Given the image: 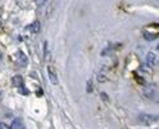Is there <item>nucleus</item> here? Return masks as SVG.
<instances>
[{
	"label": "nucleus",
	"mask_w": 159,
	"mask_h": 129,
	"mask_svg": "<svg viewBox=\"0 0 159 129\" xmlns=\"http://www.w3.org/2000/svg\"><path fill=\"white\" fill-rule=\"evenodd\" d=\"M155 62H157V58H155L154 52H149L145 58V65H148L149 67H153L155 65Z\"/></svg>",
	"instance_id": "20e7f679"
},
{
	"label": "nucleus",
	"mask_w": 159,
	"mask_h": 129,
	"mask_svg": "<svg viewBox=\"0 0 159 129\" xmlns=\"http://www.w3.org/2000/svg\"><path fill=\"white\" fill-rule=\"evenodd\" d=\"M44 58L45 59L49 58V44H48V41L44 43Z\"/></svg>",
	"instance_id": "9d476101"
},
{
	"label": "nucleus",
	"mask_w": 159,
	"mask_h": 129,
	"mask_svg": "<svg viewBox=\"0 0 159 129\" xmlns=\"http://www.w3.org/2000/svg\"><path fill=\"white\" fill-rule=\"evenodd\" d=\"M17 58H18L19 63H21L22 66H26V65H27V57H26V54H25L22 50H18V52H17Z\"/></svg>",
	"instance_id": "6e6552de"
},
{
	"label": "nucleus",
	"mask_w": 159,
	"mask_h": 129,
	"mask_svg": "<svg viewBox=\"0 0 159 129\" xmlns=\"http://www.w3.org/2000/svg\"><path fill=\"white\" fill-rule=\"evenodd\" d=\"M105 80H107V72H105L104 70H101L100 72H97V81L104 83Z\"/></svg>",
	"instance_id": "1a4fd4ad"
},
{
	"label": "nucleus",
	"mask_w": 159,
	"mask_h": 129,
	"mask_svg": "<svg viewBox=\"0 0 159 129\" xmlns=\"http://www.w3.org/2000/svg\"><path fill=\"white\" fill-rule=\"evenodd\" d=\"M94 90V85H93V80H89L87 84H86V92L87 93H93Z\"/></svg>",
	"instance_id": "9b49d317"
},
{
	"label": "nucleus",
	"mask_w": 159,
	"mask_h": 129,
	"mask_svg": "<svg viewBox=\"0 0 159 129\" xmlns=\"http://www.w3.org/2000/svg\"><path fill=\"white\" fill-rule=\"evenodd\" d=\"M48 76L49 80L53 85H57L58 84V75H57V70L54 69L53 66H48Z\"/></svg>",
	"instance_id": "f03ea898"
},
{
	"label": "nucleus",
	"mask_w": 159,
	"mask_h": 129,
	"mask_svg": "<svg viewBox=\"0 0 159 129\" xmlns=\"http://www.w3.org/2000/svg\"><path fill=\"white\" fill-rule=\"evenodd\" d=\"M158 103H159V97H158Z\"/></svg>",
	"instance_id": "dca6fc26"
},
{
	"label": "nucleus",
	"mask_w": 159,
	"mask_h": 129,
	"mask_svg": "<svg viewBox=\"0 0 159 129\" xmlns=\"http://www.w3.org/2000/svg\"><path fill=\"white\" fill-rule=\"evenodd\" d=\"M137 121L141 125L150 127L159 121V115H153V114H140L137 116Z\"/></svg>",
	"instance_id": "f257e3e1"
},
{
	"label": "nucleus",
	"mask_w": 159,
	"mask_h": 129,
	"mask_svg": "<svg viewBox=\"0 0 159 129\" xmlns=\"http://www.w3.org/2000/svg\"><path fill=\"white\" fill-rule=\"evenodd\" d=\"M19 90L22 92V94H23V96H27V94H28V90H27L25 87H21V88H19Z\"/></svg>",
	"instance_id": "f8f14e48"
},
{
	"label": "nucleus",
	"mask_w": 159,
	"mask_h": 129,
	"mask_svg": "<svg viewBox=\"0 0 159 129\" xmlns=\"http://www.w3.org/2000/svg\"><path fill=\"white\" fill-rule=\"evenodd\" d=\"M157 50H159V43H158V45H157Z\"/></svg>",
	"instance_id": "4468645a"
},
{
	"label": "nucleus",
	"mask_w": 159,
	"mask_h": 129,
	"mask_svg": "<svg viewBox=\"0 0 159 129\" xmlns=\"http://www.w3.org/2000/svg\"><path fill=\"white\" fill-rule=\"evenodd\" d=\"M12 83H13V85L21 88V87H23V78H22L21 75H16V76H13Z\"/></svg>",
	"instance_id": "0eeeda50"
},
{
	"label": "nucleus",
	"mask_w": 159,
	"mask_h": 129,
	"mask_svg": "<svg viewBox=\"0 0 159 129\" xmlns=\"http://www.w3.org/2000/svg\"><path fill=\"white\" fill-rule=\"evenodd\" d=\"M100 96H101V98H103V100H104V101H108V96H107V94H105L104 92H101V94H100Z\"/></svg>",
	"instance_id": "ddd939ff"
},
{
	"label": "nucleus",
	"mask_w": 159,
	"mask_h": 129,
	"mask_svg": "<svg viewBox=\"0 0 159 129\" xmlns=\"http://www.w3.org/2000/svg\"><path fill=\"white\" fill-rule=\"evenodd\" d=\"M144 96L146 98H153L155 94V85L154 84H148L145 88H144Z\"/></svg>",
	"instance_id": "7ed1b4c3"
},
{
	"label": "nucleus",
	"mask_w": 159,
	"mask_h": 129,
	"mask_svg": "<svg viewBox=\"0 0 159 129\" xmlns=\"http://www.w3.org/2000/svg\"><path fill=\"white\" fill-rule=\"evenodd\" d=\"M0 58H1V52H0Z\"/></svg>",
	"instance_id": "2eb2a0df"
},
{
	"label": "nucleus",
	"mask_w": 159,
	"mask_h": 129,
	"mask_svg": "<svg viewBox=\"0 0 159 129\" xmlns=\"http://www.w3.org/2000/svg\"><path fill=\"white\" fill-rule=\"evenodd\" d=\"M10 129H26V127H25V124H23V121H22L19 118H16V119L12 121Z\"/></svg>",
	"instance_id": "39448f33"
},
{
	"label": "nucleus",
	"mask_w": 159,
	"mask_h": 129,
	"mask_svg": "<svg viewBox=\"0 0 159 129\" xmlns=\"http://www.w3.org/2000/svg\"><path fill=\"white\" fill-rule=\"evenodd\" d=\"M40 30H41V23L39 21H33L31 26H30V31H31L32 34H37V32H40Z\"/></svg>",
	"instance_id": "423d86ee"
}]
</instances>
